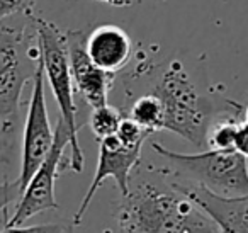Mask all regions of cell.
<instances>
[{"label": "cell", "instance_id": "obj_1", "mask_svg": "<svg viewBox=\"0 0 248 233\" xmlns=\"http://www.w3.org/2000/svg\"><path fill=\"white\" fill-rule=\"evenodd\" d=\"M116 226L126 233L156 232H221L219 226L170 181L169 170L141 168L135 185L121 196L116 206Z\"/></svg>", "mask_w": 248, "mask_h": 233}, {"label": "cell", "instance_id": "obj_2", "mask_svg": "<svg viewBox=\"0 0 248 233\" xmlns=\"http://www.w3.org/2000/svg\"><path fill=\"white\" fill-rule=\"evenodd\" d=\"M153 92L162 99L165 109L163 130L179 134L197 148L207 145L209 128L217 117H243L245 107L240 102L213 90H202L179 60L163 68Z\"/></svg>", "mask_w": 248, "mask_h": 233}, {"label": "cell", "instance_id": "obj_3", "mask_svg": "<svg viewBox=\"0 0 248 233\" xmlns=\"http://www.w3.org/2000/svg\"><path fill=\"white\" fill-rule=\"evenodd\" d=\"M0 21V134L2 145L14 138L21 123L22 92L29 80L34 79L41 60V50L34 24V14Z\"/></svg>", "mask_w": 248, "mask_h": 233}, {"label": "cell", "instance_id": "obj_4", "mask_svg": "<svg viewBox=\"0 0 248 233\" xmlns=\"http://www.w3.org/2000/svg\"><path fill=\"white\" fill-rule=\"evenodd\" d=\"M38 43L41 50V62L45 68L46 82L51 87V92L60 107V117L65 121L70 140V170L83 172L85 157L78 143L80 123L77 121L78 107L75 104V87H73L72 72L68 63V48H66V33L62 31L56 24L46 19L34 16Z\"/></svg>", "mask_w": 248, "mask_h": 233}, {"label": "cell", "instance_id": "obj_5", "mask_svg": "<svg viewBox=\"0 0 248 233\" xmlns=\"http://www.w3.org/2000/svg\"><path fill=\"white\" fill-rule=\"evenodd\" d=\"M152 148L177 177L201 184L221 196L248 194V158L236 150L209 148L199 153H177L156 141Z\"/></svg>", "mask_w": 248, "mask_h": 233}, {"label": "cell", "instance_id": "obj_6", "mask_svg": "<svg viewBox=\"0 0 248 233\" xmlns=\"http://www.w3.org/2000/svg\"><path fill=\"white\" fill-rule=\"evenodd\" d=\"M66 147H70L68 130H66L65 121L58 117L55 128V143H53L51 151L28 181L21 198L16 202L14 213L5 216V232H17L32 216L60 208L55 198V184L56 177L62 170L60 167H62Z\"/></svg>", "mask_w": 248, "mask_h": 233}, {"label": "cell", "instance_id": "obj_7", "mask_svg": "<svg viewBox=\"0 0 248 233\" xmlns=\"http://www.w3.org/2000/svg\"><path fill=\"white\" fill-rule=\"evenodd\" d=\"M45 68L39 60L38 70L32 79V90L28 102V117L24 126V143H22V162L19 172V182L24 191L31 175L46 160L55 143V131L49 123L48 106L45 97Z\"/></svg>", "mask_w": 248, "mask_h": 233}, {"label": "cell", "instance_id": "obj_8", "mask_svg": "<svg viewBox=\"0 0 248 233\" xmlns=\"http://www.w3.org/2000/svg\"><path fill=\"white\" fill-rule=\"evenodd\" d=\"M141 148L138 147H126L116 138V134L107 136L99 141V160H97V170L93 174V179L80 202L78 209L73 215L72 226H78L92 202L95 192L102 187V184L107 179H114L117 184L119 194H128L129 184H131V174L136 170L141 162Z\"/></svg>", "mask_w": 248, "mask_h": 233}, {"label": "cell", "instance_id": "obj_9", "mask_svg": "<svg viewBox=\"0 0 248 233\" xmlns=\"http://www.w3.org/2000/svg\"><path fill=\"white\" fill-rule=\"evenodd\" d=\"M66 33L68 63L75 94H78L90 107L107 104V97L114 85L116 73L102 70L87 53L89 29H70Z\"/></svg>", "mask_w": 248, "mask_h": 233}, {"label": "cell", "instance_id": "obj_10", "mask_svg": "<svg viewBox=\"0 0 248 233\" xmlns=\"http://www.w3.org/2000/svg\"><path fill=\"white\" fill-rule=\"evenodd\" d=\"M169 175L172 184L192 199L219 226L221 232L248 233V194L221 196L201 184L177 177L170 170Z\"/></svg>", "mask_w": 248, "mask_h": 233}, {"label": "cell", "instance_id": "obj_11", "mask_svg": "<svg viewBox=\"0 0 248 233\" xmlns=\"http://www.w3.org/2000/svg\"><path fill=\"white\" fill-rule=\"evenodd\" d=\"M87 53L102 70L119 73L131 60L133 41L119 26L102 24L90 29L87 34Z\"/></svg>", "mask_w": 248, "mask_h": 233}, {"label": "cell", "instance_id": "obj_12", "mask_svg": "<svg viewBox=\"0 0 248 233\" xmlns=\"http://www.w3.org/2000/svg\"><path fill=\"white\" fill-rule=\"evenodd\" d=\"M128 116L133 117L138 124H141L150 133L163 130L165 123V109L163 102L155 92L140 96L135 102L131 104L128 111Z\"/></svg>", "mask_w": 248, "mask_h": 233}, {"label": "cell", "instance_id": "obj_13", "mask_svg": "<svg viewBox=\"0 0 248 233\" xmlns=\"http://www.w3.org/2000/svg\"><path fill=\"white\" fill-rule=\"evenodd\" d=\"M123 117L124 113L121 109L109 106V104H102V106L92 107V113H90L87 123H89V128L92 131L93 138L97 141H100L104 138L116 134Z\"/></svg>", "mask_w": 248, "mask_h": 233}, {"label": "cell", "instance_id": "obj_14", "mask_svg": "<svg viewBox=\"0 0 248 233\" xmlns=\"http://www.w3.org/2000/svg\"><path fill=\"white\" fill-rule=\"evenodd\" d=\"M241 117L223 116L217 117L207 133V147L214 150H234L236 131Z\"/></svg>", "mask_w": 248, "mask_h": 233}, {"label": "cell", "instance_id": "obj_15", "mask_svg": "<svg viewBox=\"0 0 248 233\" xmlns=\"http://www.w3.org/2000/svg\"><path fill=\"white\" fill-rule=\"evenodd\" d=\"M150 131L145 130L141 124L136 123L133 117H129L128 114H124V117L121 119V124L116 131V138L126 147H138L143 145L145 140L150 136Z\"/></svg>", "mask_w": 248, "mask_h": 233}, {"label": "cell", "instance_id": "obj_16", "mask_svg": "<svg viewBox=\"0 0 248 233\" xmlns=\"http://www.w3.org/2000/svg\"><path fill=\"white\" fill-rule=\"evenodd\" d=\"M34 0H0V21L34 14Z\"/></svg>", "mask_w": 248, "mask_h": 233}, {"label": "cell", "instance_id": "obj_17", "mask_svg": "<svg viewBox=\"0 0 248 233\" xmlns=\"http://www.w3.org/2000/svg\"><path fill=\"white\" fill-rule=\"evenodd\" d=\"M22 194V185L19 179L16 181H5L0 184V213L9 215L11 204H16Z\"/></svg>", "mask_w": 248, "mask_h": 233}, {"label": "cell", "instance_id": "obj_18", "mask_svg": "<svg viewBox=\"0 0 248 233\" xmlns=\"http://www.w3.org/2000/svg\"><path fill=\"white\" fill-rule=\"evenodd\" d=\"M234 150L248 158V121H240V124H238Z\"/></svg>", "mask_w": 248, "mask_h": 233}, {"label": "cell", "instance_id": "obj_19", "mask_svg": "<svg viewBox=\"0 0 248 233\" xmlns=\"http://www.w3.org/2000/svg\"><path fill=\"white\" fill-rule=\"evenodd\" d=\"M97 2H102L110 7H129L133 4V0H97Z\"/></svg>", "mask_w": 248, "mask_h": 233}, {"label": "cell", "instance_id": "obj_20", "mask_svg": "<svg viewBox=\"0 0 248 233\" xmlns=\"http://www.w3.org/2000/svg\"><path fill=\"white\" fill-rule=\"evenodd\" d=\"M243 119H245V121H248V106L245 107V111H243Z\"/></svg>", "mask_w": 248, "mask_h": 233}, {"label": "cell", "instance_id": "obj_21", "mask_svg": "<svg viewBox=\"0 0 248 233\" xmlns=\"http://www.w3.org/2000/svg\"><path fill=\"white\" fill-rule=\"evenodd\" d=\"M158 2H165V0H158Z\"/></svg>", "mask_w": 248, "mask_h": 233}]
</instances>
